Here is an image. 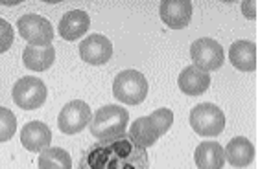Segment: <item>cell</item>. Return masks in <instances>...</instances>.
<instances>
[{
    "mask_svg": "<svg viewBox=\"0 0 260 169\" xmlns=\"http://www.w3.org/2000/svg\"><path fill=\"white\" fill-rule=\"evenodd\" d=\"M11 96H13V101H15L17 107L24 110H35L45 105L48 90H46V85L39 77L26 75V77H20L13 85Z\"/></svg>",
    "mask_w": 260,
    "mask_h": 169,
    "instance_id": "obj_5",
    "label": "cell"
},
{
    "mask_svg": "<svg viewBox=\"0 0 260 169\" xmlns=\"http://www.w3.org/2000/svg\"><path fill=\"white\" fill-rule=\"evenodd\" d=\"M255 2H244V4H242V8H244V15L247 17V19H255L256 17V13L255 11H251V8H255Z\"/></svg>",
    "mask_w": 260,
    "mask_h": 169,
    "instance_id": "obj_23",
    "label": "cell"
},
{
    "mask_svg": "<svg viewBox=\"0 0 260 169\" xmlns=\"http://www.w3.org/2000/svg\"><path fill=\"white\" fill-rule=\"evenodd\" d=\"M17 28H19L20 37H22L30 46L43 48V46L52 45L54 28H52L50 20L45 19V17L35 15V13L22 15L19 19V22H17Z\"/></svg>",
    "mask_w": 260,
    "mask_h": 169,
    "instance_id": "obj_6",
    "label": "cell"
},
{
    "mask_svg": "<svg viewBox=\"0 0 260 169\" xmlns=\"http://www.w3.org/2000/svg\"><path fill=\"white\" fill-rule=\"evenodd\" d=\"M90 123V107L81 100H74L67 103L57 116V127L65 135H78L89 127Z\"/></svg>",
    "mask_w": 260,
    "mask_h": 169,
    "instance_id": "obj_8",
    "label": "cell"
},
{
    "mask_svg": "<svg viewBox=\"0 0 260 169\" xmlns=\"http://www.w3.org/2000/svg\"><path fill=\"white\" fill-rule=\"evenodd\" d=\"M150 119L155 123V127L159 129L160 136H165L170 131L172 123H174V112L170 109H157L155 112H151Z\"/></svg>",
    "mask_w": 260,
    "mask_h": 169,
    "instance_id": "obj_21",
    "label": "cell"
},
{
    "mask_svg": "<svg viewBox=\"0 0 260 169\" xmlns=\"http://www.w3.org/2000/svg\"><path fill=\"white\" fill-rule=\"evenodd\" d=\"M78 169H150V156L129 135L100 140L85 149Z\"/></svg>",
    "mask_w": 260,
    "mask_h": 169,
    "instance_id": "obj_1",
    "label": "cell"
},
{
    "mask_svg": "<svg viewBox=\"0 0 260 169\" xmlns=\"http://www.w3.org/2000/svg\"><path fill=\"white\" fill-rule=\"evenodd\" d=\"M190 127L200 136H218L225 129V114L214 103H200L190 110Z\"/></svg>",
    "mask_w": 260,
    "mask_h": 169,
    "instance_id": "obj_4",
    "label": "cell"
},
{
    "mask_svg": "<svg viewBox=\"0 0 260 169\" xmlns=\"http://www.w3.org/2000/svg\"><path fill=\"white\" fill-rule=\"evenodd\" d=\"M17 133V116L6 107H0V144L10 142Z\"/></svg>",
    "mask_w": 260,
    "mask_h": 169,
    "instance_id": "obj_20",
    "label": "cell"
},
{
    "mask_svg": "<svg viewBox=\"0 0 260 169\" xmlns=\"http://www.w3.org/2000/svg\"><path fill=\"white\" fill-rule=\"evenodd\" d=\"M129 112L120 105H105L90 118V135L98 140H113L124 135Z\"/></svg>",
    "mask_w": 260,
    "mask_h": 169,
    "instance_id": "obj_2",
    "label": "cell"
},
{
    "mask_svg": "<svg viewBox=\"0 0 260 169\" xmlns=\"http://www.w3.org/2000/svg\"><path fill=\"white\" fill-rule=\"evenodd\" d=\"M89 28H90L89 13L83 10H72V11H67L65 15L61 17L59 35L61 39L72 43L76 39H81L89 31Z\"/></svg>",
    "mask_w": 260,
    "mask_h": 169,
    "instance_id": "obj_12",
    "label": "cell"
},
{
    "mask_svg": "<svg viewBox=\"0 0 260 169\" xmlns=\"http://www.w3.org/2000/svg\"><path fill=\"white\" fill-rule=\"evenodd\" d=\"M39 169H72V158L61 147H46L37 158Z\"/></svg>",
    "mask_w": 260,
    "mask_h": 169,
    "instance_id": "obj_19",
    "label": "cell"
},
{
    "mask_svg": "<svg viewBox=\"0 0 260 169\" xmlns=\"http://www.w3.org/2000/svg\"><path fill=\"white\" fill-rule=\"evenodd\" d=\"M55 61V50L54 46H43V48H37V46H26L24 52H22V63H24L26 68L35 70V72H45L48 70Z\"/></svg>",
    "mask_w": 260,
    "mask_h": 169,
    "instance_id": "obj_17",
    "label": "cell"
},
{
    "mask_svg": "<svg viewBox=\"0 0 260 169\" xmlns=\"http://www.w3.org/2000/svg\"><path fill=\"white\" fill-rule=\"evenodd\" d=\"M192 2L188 0H162L159 6L160 19L172 30H183L190 24Z\"/></svg>",
    "mask_w": 260,
    "mask_h": 169,
    "instance_id": "obj_10",
    "label": "cell"
},
{
    "mask_svg": "<svg viewBox=\"0 0 260 169\" xmlns=\"http://www.w3.org/2000/svg\"><path fill=\"white\" fill-rule=\"evenodd\" d=\"M229 59L233 66L242 72L256 70V46L251 40H236L229 48Z\"/></svg>",
    "mask_w": 260,
    "mask_h": 169,
    "instance_id": "obj_16",
    "label": "cell"
},
{
    "mask_svg": "<svg viewBox=\"0 0 260 169\" xmlns=\"http://www.w3.org/2000/svg\"><path fill=\"white\" fill-rule=\"evenodd\" d=\"M194 162L198 169H223V147L218 142H201L194 151Z\"/></svg>",
    "mask_w": 260,
    "mask_h": 169,
    "instance_id": "obj_14",
    "label": "cell"
},
{
    "mask_svg": "<svg viewBox=\"0 0 260 169\" xmlns=\"http://www.w3.org/2000/svg\"><path fill=\"white\" fill-rule=\"evenodd\" d=\"M129 136L131 140L135 142L140 147H151L155 145V142L160 138L159 129L155 127V123L150 119V116H142V118H137L129 127Z\"/></svg>",
    "mask_w": 260,
    "mask_h": 169,
    "instance_id": "obj_18",
    "label": "cell"
},
{
    "mask_svg": "<svg viewBox=\"0 0 260 169\" xmlns=\"http://www.w3.org/2000/svg\"><path fill=\"white\" fill-rule=\"evenodd\" d=\"M223 153H225V160L233 167H247L255 160V147L244 136H236L231 140Z\"/></svg>",
    "mask_w": 260,
    "mask_h": 169,
    "instance_id": "obj_15",
    "label": "cell"
},
{
    "mask_svg": "<svg viewBox=\"0 0 260 169\" xmlns=\"http://www.w3.org/2000/svg\"><path fill=\"white\" fill-rule=\"evenodd\" d=\"M52 131L50 127L43 121H28L20 129V144L22 147L31 153H41L46 147H50Z\"/></svg>",
    "mask_w": 260,
    "mask_h": 169,
    "instance_id": "obj_11",
    "label": "cell"
},
{
    "mask_svg": "<svg viewBox=\"0 0 260 169\" xmlns=\"http://www.w3.org/2000/svg\"><path fill=\"white\" fill-rule=\"evenodd\" d=\"M179 89L186 96H201L205 94L210 87V75L209 72L196 68V66H186L181 70L179 74Z\"/></svg>",
    "mask_w": 260,
    "mask_h": 169,
    "instance_id": "obj_13",
    "label": "cell"
},
{
    "mask_svg": "<svg viewBox=\"0 0 260 169\" xmlns=\"http://www.w3.org/2000/svg\"><path fill=\"white\" fill-rule=\"evenodd\" d=\"M113 55L111 40L100 33H90L80 43V57L89 65H105Z\"/></svg>",
    "mask_w": 260,
    "mask_h": 169,
    "instance_id": "obj_9",
    "label": "cell"
},
{
    "mask_svg": "<svg viewBox=\"0 0 260 169\" xmlns=\"http://www.w3.org/2000/svg\"><path fill=\"white\" fill-rule=\"evenodd\" d=\"M190 57L194 61L196 68L203 70V72H212V70H220L225 61L223 48L218 40L203 37L192 43L190 46Z\"/></svg>",
    "mask_w": 260,
    "mask_h": 169,
    "instance_id": "obj_7",
    "label": "cell"
},
{
    "mask_svg": "<svg viewBox=\"0 0 260 169\" xmlns=\"http://www.w3.org/2000/svg\"><path fill=\"white\" fill-rule=\"evenodd\" d=\"M148 79L137 70H124L113 81V94L125 105H140L148 96Z\"/></svg>",
    "mask_w": 260,
    "mask_h": 169,
    "instance_id": "obj_3",
    "label": "cell"
},
{
    "mask_svg": "<svg viewBox=\"0 0 260 169\" xmlns=\"http://www.w3.org/2000/svg\"><path fill=\"white\" fill-rule=\"evenodd\" d=\"M13 39H15V33H13V28L8 20L0 19V54H4L11 48L13 45Z\"/></svg>",
    "mask_w": 260,
    "mask_h": 169,
    "instance_id": "obj_22",
    "label": "cell"
}]
</instances>
